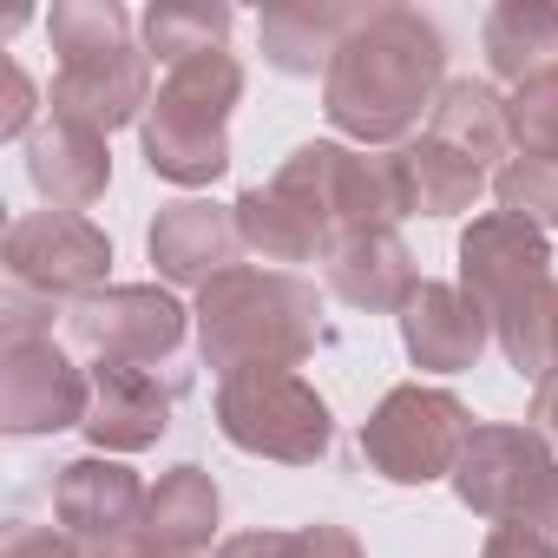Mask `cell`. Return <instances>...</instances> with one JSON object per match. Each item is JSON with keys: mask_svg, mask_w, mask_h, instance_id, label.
Masks as SVG:
<instances>
[{"mask_svg": "<svg viewBox=\"0 0 558 558\" xmlns=\"http://www.w3.org/2000/svg\"><path fill=\"white\" fill-rule=\"evenodd\" d=\"M447 93V40L414 8H368L323 73V112L355 145H395Z\"/></svg>", "mask_w": 558, "mask_h": 558, "instance_id": "obj_1", "label": "cell"}, {"mask_svg": "<svg viewBox=\"0 0 558 558\" xmlns=\"http://www.w3.org/2000/svg\"><path fill=\"white\" fill-rule=\"evenodd\" d=\"M460 290L486 310L506 362L532 381H551V250L512 210H486L460 236Z\"/></svg>", "mask_w": 558, "mask_h": 558, "instance_id": "obj_2", "label": "cell"}, {"mask_svg": "<svg viewBox=\"0 0 558 558\" xmlns=\"http://www.w3.org/2000/svg\"><path fill=\"white\" fill-rule=\"evenodd\" d=\"M323 303L290 269H223L197 290V349L230 381L250 368H296L323 342Z\"/></svg>", "mask_w": 558, "mask_h": 558, "instance_id": "obj_3", "label": "cell"}, {"mask_svg": "<svg viewBox=\"0 0 558 558\" xmlns=\"http://www.w3.org/2000/svg\"><path fill=\"white\" fill-rule=\"evenodd\" d=\"M60 73H53V112L80 119L93 132H119L138 112H151V53L132 47V21L119 0H60L47 14Z\"/></svg>", "mask_w": 558, "mask_h": 558, "instance_id": "obj_4", "label": "cell"}, {"mask_svg": "<svg viewBox=\"0 0 558 558\" xmlns=\"http://www.w3.org/2000/svg\"><path fill=\"white\" fill-rule=\"evenodd\" d=\"M243 99V66L217 47L165 66V86L145 112V165L171 184H210L230 165V106Z\"/></svg>", "mask_w": 558, "mask_h": 558, "instance_id": "obj_5", "label": "cell"}, {"mask_svg": "<svg viewBox=\"0 0 558 558\" xmlns=\"http://www.w3.org/2000/svg\"><path fill=\"white\" fill-rule=\"evenodd\" d=\"M453 493L493 525H538L558 538V453L538 427H473Z\"/></svg>", "mask_w": 558, "mask_h": 558, "instance_id": "obj_6", "label": "cell"}, {"mask_svg": "<svg viewBox=\"0 0 558 558\" xmlns=\"http://www.w3.org/2000/svg\"><path fill=\"white\" fill-rule=\"evenodd\" d=\"M217 427L230 447L283 460V466H310L336 440L329 401L296 368H250V375L217 381Z\"/></svg>", "mask_w": 558, "mask_h": 558, "instance_id": "obj_7", "label": "cell"}, {"mask_svg": "<svg viewBox=\"0 0 558 558\" xmlns=\"http://www.w3.org/2000/svg\"><path fill=\"white\" fill-rule=\"evenodd\" d=\"M276 191H290L316 230L329 236V250L355 230H388L401 217V197H395V165L388 158H362L336 138H316V145H296L283 158V171L269 178Z\"/></svg>", "mask_w": 558, "mask_h": 558, "instance_id": "obj_8", "label": "cell"}, {"mask_svg": "<svg viewBox=\"0 0 558 558\" xmlns=\"http://www.w3.org/2000/svg\"><path fill=\"white\" fill-rule=\"evenodd\" d=\"M466 440H473V414H466L447 388L408 381V388H395V395L368 414V427H362V460H368L381 480H395V486H427V480H440V473L460 466Z\"/></svg>", "mask_w": 558, "mask_h": 558, "instance_id": "obj_9", "label": "cell"}, {"mask_svg": "<svg viewBox=\"0 0 558 558\" xmlns=\"http://www.w3.org/2000/svg\"><path fill=\"white\" fill-rule=\"evenodd\" d=\"M0 263H8V283L14 296H34V303H86L99 296L106 269H112V243L93 217L80 210H27L8 223V243H0Z\"/></svg>", "mask_w": 558, "mask_h": 558, "instance_id": "obj_10", "label": "cell"}, {"mask_svg": "<svg viewBox=\"0 0 558 558\" xmlns=\"http://www.w3.org/2000/svg\"><path fill=\"white\" fill-rule=\"evenodd\" d=\"M86 408H93V375H80L53 336L0 329V427L60 434V427H86Z\"/></svg>", "mask_w": 558, "mask_h": 558, "instance_id": "obj_11", "label": "cell"}, {"mask_svg": "<svg viewBox=\"0 0 558 558\" xmlns=\"http://www.w3.org/2000/svg\"><path fill=\"white\" fill-rule=\"evenodd\" d=\"M73 342L93 355V362H165L178 355L184 342V303L151 290V283H119V290H99L86 303H73Z\"/></svg>", "mask_w": 558, "mask_h": 558, "instance_id": "obj_12", "label": "cell"}, {"mask_svg": "<svg viewBox=\"0 0 558 558\" xmlns=\"http://www.w3.org/2000/svg\"><path fill=\"white\" fill-rule=\"evenodd\" d=\"M145 499H151V493L138 486V473L119 466V460H106V453H86V460L60 466V480H53V519H60L86 551L145 532Z\"/></svg>", "mask_w": 558, "mask_h": 558, "instance_id": "obj_13", "label": "cell"}, {"mask_svg": "<svg viewBox=\"0 0 558 558\" xmlns=\"http://www.w3.org/2000/svg\"><path fill=\"white\" fill-rule=\"evenodd\" d=\"M171 401H178V381H158L151 368H132V362H99L86 440L99 453H138L171 427Z\"/></svg>", "mask_w": 558, "mask_h": 558, "instance_id": "obj_14", "label": "cell"}, {"mask_svg": "<svg viewBox=\"0 0 558 558\" xmlns=\"http://www.w3.org/2000/svg\"><path fill=\"white\" fill-rule=\"evenodd\" d=\"M236 250H243L236 210H223L210 197H178L151 223V263L171 283H191V290H210L223 269H236Z\"/></svg>", "mask_w": 558, "mask_h": 558, "instance_id": "obj_15", "label": "cell"}, {"mask_svg": "<svg viewBox=\"0 0 558 558\" xmlns=\"http://www.w3.org/2000/svg\"><path fill=\"white\" fill-rule=\"evenodd\" d=\"M486 336H493L486 310H480L466 290H453V283H421V290L408 296V310H401L408 362L427 368V375H460V368H473V362L486 355Z\"/></svg>", "mask_w": 558, "mask_h": 558, "instance_id": "obj_16", "label": "cell"}, {"mask_svg": "<svg viewBox=\"0 0 558 558\" xmlns=\"http://www.w3.org/2000/svg\"><path fill=\"white\" fill-rule=\"evenodd\" d=\"M27 178H34V191H40L53 210H86V204H99L106 184H112L106 132H93V125L53 112V119L34 125V138H27Z\"/></svg>", "mask_w": 558, "mask_h": 558, "instance_id": "obj_17", "label": "cell"}, {"mask_svg": "<svg viewBox=\"0 0 558 558\" xmlns=\"http://www.w3.org/2000/svg\"><path fill=\"white\" fill-rule=\"evenodd\" d=\"M329 290L342 296V303H355V310H408V296L421 290V276H414V256H408V243L395 236V223L388 230H355V236H342L329 256Z\"/></svg>", "mask_w": 558, "mask_h": 558, "instance_id": "obj_18", "label": "cell"}, {"mask_svg": "<svg viewBox=\"0 0 558 558\" xmlns=\"http://www.w3.org/2000/svg\"><path fill=\"white\" fill-rule=\"evenodd\" d=\"M395 165V197H401V217H453V210H473V197L486 191V171L460 151H447L440 138H414L401 151H388Z\"/></svg>", "mask_w": 558, "mask_h": 558, "instance_id": "obj_19", "label": "cell"}, {"mask_svg": "<svg viewBox=\"0 0 558 558\" xmlns=\"http://www.w3.org/2000/svg\"><path fill=\"white\" fill-rule=\"evenodd\" d=\"M368 8H316V0H290V8L263 14V60L276 73H329V60L342 53V40L355 34Z\"/></svg>", "mask_w": 558, "mask_h": 558, "instance_id": "obj_20", "label": "cell"}, {"mask_svg": "<svg viewBox=\"0 0 558 558\" xmlns=\"http://www.w3.org/2000/svg\"><path fill=\"white\" fill-rule=\"evenodd\" d=\"M230 210H236V236H243L263 263H316V256H329V236L316 230V217H310L290 191L250 184Z\"/></svg>", "mask_w": 558, "mask_h": 558, "instance_id": "obj_21", "label": "cell"}, {"mask_svg": "<svg viewBox=\"0 0 558 558\" xmlns=\"http://www.w3.org/2000/svg\"><path fill=\"white\" fill-rule=\"evenodd\" d=\"M427 138H440L447 151H460V158H473V165L486 171V165L506 158V145H512L506 99H499L493 86H480V80H447V93H440L434 112H427Z\"/></svg>", "mask_w": 558, "mask_h": 558, "instance_id": "obj_22", "label": "cell"}, {"mask_svg": "<svg viewBox=\"0 0 558 558\" xmlns=\"http://www.w3.org/2000/svg\"><path fill=\"white\" fill-rule=\"evenodd\" d=\"M486 60L499 80H532L558 66V8L551 0H499L486 14Z\"/></svg>", "mask_w": 558, "mask_h": 558, "instance_id": "obj_23", "label": "cell"}, {"mask_svg": "<svg viewBox=\"0 0 558 558\" xmlns=\"http://www.w3.org/2000/svg\"><path fill=\"white\" fill-rule=\"evenodd\" d=\"M217 512H223V499H217L210 473H204V466H171V473L151 486V499H145V532H151L158 545L197 558V551L210 545V532H217Z\"/></svg>", "mask_w": 558, "mask_h": 558, "instance_id": "obj_24", "label": "cell"}, {"mask_svg": "<svg viewBox=\"0 0 558 558\" xmlns=\"http://www.w3.org/2000/svg\"><path fill=\"white\" fill-rule=\"evenodd\" d=\"M223 34H230V8H204V0H197V8H191V0H165V8L145 14V47L165 66L197 60V53H217Z\"/></svg>", "mask_w": 558, "mask_h": 558, "instance_id": "obj_25", "label": "cell"}, {"mask_svg": "<svg viewBox=\"0 0 558 558\" xmlns=\"http://www.w3.org/2000/svg\"><path fill=\"white\" fill-rule=\"evenodd\" d=\"M493 191H499V210L525 217L532 230H558V158H532V151H519L512 165H499Z\"/></svg>", "mask_w": 558, "mask_h": 558, "instance_id": "obj_26", "label": "cell"}, {"mask_svg": "<svg viewBox=\"0 0 558 558\" xmlns=\"http://www.w3.org/2000/svg\"><path fill=\"white\" fill-rule=\"evenodd\" d=\"M506 125H512V145H525L532 158H558V66L512 86Z\"/></svg>", "mask_w": 558, "mask_h": 558, "instance_id": "obj_27", "label": "cell"}, {"mask_svg": "<svg viewBox=\"0 0 558 558\" xmlns=\"http://www.w3.org/2000/svg\"><path fill=\"white\" fill-rule=\"evenodd\" d=\"M0 558H93L73 532H53V525H27L14 519L8 538H0Z\"/></svg>", "mask_w": 558, "mask_h": 558, "instance_id": "obj_28", "label": "cell"}, {"mask_svg": "<svg viewBox=\"0 0 558 558\" xmlns=\"http://www.w3.org/2000/svg\"><path fill=\"white\" fill-rule=\"evenodd\" d=\"M0 80H8V93H0V138H34V80L21 73V60L0 66Z\"/></svg>", "mask_w": 558, "mask_h": 558, "instance_id": "obj_29", "label": "cell"}, {"mask_svg": "<svg viewBox=\"0 0 558 558\" xmlns=\"http://www.w3.org/2000/svg\"><path fill=\"white\" fill-rule=\"evenodd\" d=\"M480 558H558V538L538 532V525H493Z\"/></svg>", "mask_w": 558, "mask_h": 558, "instance_id": "obj_30", "label": "cell"}, {"mask_svg": "<svg viewBox=\"0 0 558 558\" xmlns=\"http://www.w3.org/2000/svg\"><path fill=\"white\" fill-rule=\"evenodd\" d=\"M290 558H362V545L342 525H303L290 532Z\"/></svg>", "mask_w": 558, "mask_h": 558, "instance_id": "obj_31", "label": "cell"}, {"mask_svg": "<svg viewBox=\"0 0 558 558\" xmlns=\"http://www.w3.org/2000/svg\"><path fill=\"white\" fill-rule=\"evenodd\" d=\"M217 558H290V532H236Z\"/></svg>", "mask_w": 558, "mask_h": 558, "instance_id": "obj_32", "label": "cell"}, {"mask_svg": "<svg viewBox=\"0 0 558 558\" xmlns=\"http://www.w3.org/2000/svg\"><path fill=\"white\" fill-rule=\"evenodd\" d=\"M93 558H191V551H171V545H158L151 532H132V538H119V545H99Z\"/></svg>", "mask_w": 558, "mask_h": 558, "instance_id": "obj_33", "label": "cell"}, {"mask_svg": "<svg viewBox=\"0 0 558 558\" xmlns=\"http://www.w3.org/2000/svg\"><path fill=\"white\" fill-rule=\"evenodd\" d=\"M532 421H538V434L558 447V381H538V395H532Z\"/></svg>", "mask_w": 558, "mask_h": 558, "instance_id": "obj_34", "label": "cell"}, {"mask_svg": "<svg viewBox=\"0 0 558 558\" xmlns=\"http://www.w3.org/2000/svg\"><path fill=\"white\" fill-rule=\"evenodd\" d=\"M551 381H558V290H551Z\"/></svg>", "mask_w": 558, "mask_h": 558, "instance_id": "obj_35", "label": "cell"}]
</instances>
